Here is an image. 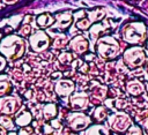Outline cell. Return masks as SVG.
<instances>
[{
	"instance_id": "7402d4cb",
	"label": "cell",
	"mask_w": 148,
	"mask_h": 135,
	"mask_svg": "<svg viewBox=\"0 0 148 135\" xmlns=\"http://www.w3.org/2000/svg\"><path fill=\"white\" fill-rule=\"evenodd\" d=\"M0 123L2 125L3 128H8V129L13 128V121H12L8 117H2V118L0 119Z\"/></svg>"
},
{
	"instance_id": "4fadbf2b",
	"label": "cell",
	"mask_w": 148,
	"mask_h": 135,
	"mask_svg": "<svg viewBox=\"0 0 148 135\" xmlns=\"http://www.w3.org/2000/svg\"><path fill=\"white\" fill-rule=\"evenodd\" d=\"M31 119H32V115L29 111H24V110H21L20 112L17 111L16 112V117H15V123L17 126H28L30 122H31Z\"/></svg>"
},
{
	"instance_id": "1f68e13d",
	"label": "cell",
	"mask_w": 148,
	"mask_h": 135,
	"mask_svg": "<svg viewBox=\"0 0 148 135\" xmlns=\"http://www.w3.org/2000/svg\"><path fill=\"white\" fill-rule=\"evenodd\" d=\"M147 89H148V85H147Z\"/></svg>"
},
{
	"instance_id": "6da1fadb",
	"label": "cell",
	"mask_w": 148,
	"mask_h": 135,
	"mask_svg": "<svg viewBox=\"0 0 148 135\" xmlns=\"http://www.w3.org/2000/svg\"><path fill=\"white\" fill-rule=\"evenodd\" d=\"M25 40L22 37L10 35L0 42V53L8 60H17L25 52Z\"/></svg>"
},
{
	"instance_id": "9a60e30c",
	"label": "cell",
	"mask_w": 148,
	"mask_h": 135,
	"mask_svg": "<svg viewBox=\"0 0 148 135\" xmlns=\"http://www.w3.org/2000/svg\"><path fill=\"white\" fill-rule=\"evenodd\" d=\"M84 135H109V130L103 125H94L87 129Z\"/></svg>"
},
{
	"instance_id": "30bf717a",
	"label": "cell",
	"mask_w": 148,
	"mask_h": 135,
	"mask_svg": "<svg viewBox=\"0 0 148 135\" xmlns=\"http://www.w3.org/2000/svg\"><path fill=\"white\" fill-rule=\"evenodd\" d=\"M88 102H89V98H88V95L84 93V92H80V93H75L69 99V103H71V107L73 110H83L88 106Z\"/></svg>"
},
{
	"instance_id": "5b68a950",
	"label": "cell",
	"mask_w": 148,
	"mask_h": 135,
	"mask_svg": "<svg viewBox=\"0 0 148 135\" xmlns=\"http://www.w3.org/2000/svg\"><path fill=\"white\" fill-rule=\"evenodd\" d=\"M29 43H30V46H31L32 51H35V52H43L50 45V37L46 35L45 31L38 30V31H36L35 33H32L30 36Z\"/></svg>"
},
{
	"instance_id": "d6986e66",
	"label": "cell",
	"mask_w": 148,
	"mask_h": 135,
	"mask_svg": "<svg viewBox=\"0 0 148 135\" xmlns=\"http://www.w3.org/2000/svg\"><path fill=\"white\" fill-rule=\"evenodd\" d=\"M106 114H108V110H106L105 107H103V106H98V107L95 110V112H94V118H95L97 121H102V120L105 119Z\"/></svg>"
},
{
	"instance_id": "9c48e42d",
	"label": "cell",
	"mask_w": 148,
	"mask_h": 135,
	"mask_svg": "<svg viewBox=\"0 0 148 135\" xmlns=\"http://www.w3.org/2000/svg\"><path fill=\"white\" fill-rule=\"evenodd\" d=\"M74 83L69 80H60L56 83V92L60 96V97H68L71 93H73L74 91Z\"/></svg>"
},
{
	"instance_id": "4316f807",
	"label": "cell",
	"mask_w": 148,
	"mask_h": 135,
	"mask_svg": "<svg viewBox=\"0 0 148 135\" xmlns=\"http://www.w3.org/2000/svg\"><path fill=\"white\" fill-rule=\"evenodd\" d=\"M0 135H7V132H6V128H3L2 126H0Z\"/></svg>"
},
{
	"instance_id": "5bb4252c",
	"label": "cell",
	"mask_w": 148,
	"mask_h": 135,
	"mask_svg": "<svg viewBox=\"0 0 148 135\" xmlns=\"http://www.w3.org/2000/svg\"><path fill=\"white\" fill-rule=\"evenodd\" d=\"M126 89H127V91H128L131 95H133V96H140V95L143 92V85H142L139 81H136V80L130 81V82L127 83V85H126Z\"/></svg>"
},
{
	"instance_id": "ffe728a7",
	"label": "cell",
	"mask_w": 148,
	"mask_h": 135,
	"mask_svg": "<svg viewBox=\"0 0 148 135\" xmlns=\"http://www.w3.org/2000/svg\"><path fill=\"white\" fill-rule=\"evenodd\" d=\"M68 39L66 38L65 35H60V36H57V38L54 39V43H53V47L54 48H62L66 46Z\"/></svg>"
},
{
	"instance_id": "ba28073f",
	"label": "cell",
	"mask_w": 148,
	"mask_h": 135,
	"mask_svg": "<svg viewBox=\"0 0 148 135\" xmlns=\"http://www.w3.org/2000/svg\"><path fill=\"white\" fill-rule=\"evenodd\" d=\"M21 107V103L16 97L5 96L0 98V112L6 115L15 114Z\"/></svg>"
},
{
	"instance_id": "52a82bcc",
	"label": "cell",
	"mask_w": 148,
	"mask_h": 135,
	"mask_svg": "<svg viewBox=\"0 0 148 135\" xmlns=\"http://www.w3.org/2000/svg\"><path fill=\"white\" fill-rule=\"evenodd\" d=\"M68 126L73 130H82L90 123V119L82 112H73L67 118Z\"/></svg>"
},
{
	"instance_id": "83f0119b",
	"label": "cell",
	"mask_w": 148,
	"mask_h": 135,
	"mask_svg": "<svg viewBox=\"0 0 148 135\" xmlns=\"http://www.w3.org/2000/svg\"><path fill=\"white\" fill-rule=\"evenodd\" d=\"M5 3H7V5H12V3H15L17 0H2Z\"/></svg>"
},
{
	"instance_id": "f1b7e54d",
	"label": "cell",
	"mask_w": 148,
	"mask_h": 135,
	"mask_svg": "<svg viewBox=\"0 0 148 135\" xmlns=\"http://www.w3.org/2000/svg\"><path fill=\"white\" fill-rule=\"evenodd\" d=\"M143 128L146 129V132L148 133V119H146L145 120V122H143Z\"/></svg>"
},
{
	"instance_id": "44dd1931",
	"label": "cell",
	"mask_w": 148,
	"mask_h": 135,
	"mask_svg": "<svg viewBox=\"0 0 148 135\" xmlns=\"http://www.w3.org/2000/svg\"><path fill=\"white\" fill-rule=\"evenodd\" d=\"M105 95H106V89H105V88H103V87H98V89H96V90L92 92V96H94V98H95V99L97 98V102H99V100L104 99Z\"/></svg>"
},
{
	"instance_id": "8992f818",
	"label": "cell",
	"mask_w": 148,
	"mask_h": 135,
	"mask_svg": "<svg viewBox=\"0 0 148 135\" xmlns=\"http://www.w3.org/2000/svg\"><path fill=\"white\" fill-rule=\"evenodd\" d=\"M108 122H109L110 128L116 132H125L131 125L130 117L123 112H117L110 115Z\"/></svg>"
},
{
	"instance_id": "d4e9b609",
	"label": "cell",
	"mask_w": 148,
	"mask_h": 135,
	"mask_svg": "<svg viewBox=\"0 0 148 135\" xmlns=\"http://www.w3.org/2000/svg\"><path fill=\"white\" fill-rule=\"evenodd\" d=\"M30 30H31V29H30L29 25H24V27H22V29L20 30V33L23 35V36H27V35H29Z\"/></svg>"
},
{
	"instance_id": "484cf974",
	"label": "cell",
	"mask_w": 148,
	"mask_h": 135,
	"mask_svg": "<svg viewBox=\"0 0 148 135\" xmlns=\"http://www.w3.org/2000/svg\"><path fill=\"white\" fill-rule=\"evenodd\" d=\"M5 66H6V59H5V57L0 55V72L5 68Z\"/></svg>"
},
{
	"instance_id": "ac0fdd59",
	"label": "cell",
	"mask_w": 148,
	"mask_h": 135,
	"mask_svg": "<svg viewBox=\"0 0 148 135\" xmlns=\"http://www.w3.org/2000/svg\"><path fill=\"white\" fill-rule=\"evenodd\" d=\"M10 90V82L8 80V76L2 74L0 75V97L5 96Z\"/></svg>"
},
{
	"instance_id": "4dcf8cb0",
	"label": "cell",
	"mask_w": 148,
	"mask_h": 135,
	"mask_svg": "<svg viewBox=\"0 0 148 135\" xmlns=\"http://www.w3.org/2000/svg\"><path fill=\"white\" fill-rule=\"evenodd\" d=\"M147 47H148V43H147Z\"/></svg>"
},
{
	"instance_id": "f546056e",
	"label": "cell",
	"mask_w": 148,
	"mask_h": 135,
	"mask_svg": "<svg viewBox=\"0 0 148 135\" xmlns=\"http://www.w3.org/2000/svg\"><path fill=\"white\" fill-rule=\"evenodd\" d=\"M9 135H16V134H15V133H10Z\"/></svg>"
},
{
	"instance_id": "cb8c5ba5",
	"label": "cell",
	"mask_w": 148,
	"mask_h": 135,
	"mask_svg": "<svg viewBox=\"0 0 148 135\" xmlns=\"http://www.w3.org/2000/svg\"><path fill=\"white\" fill-rule=\"evenodd\" d=\"M71 60H72V54H69V53H62L59 57V61L62 63H69Z\"/></svg>"
},
{
	"instance_id": "277c9868",
	"label": "cell",
	"mask_w": 148,
	"mask_h": 135,
	"mask_svg": "<svg viewBox=\"0 0 148 135\" xmlns=\"http://www.w3.org/2000/svg\"><path fill=\"white\" fill-rule=\"evenodd\" d=\"M123 60L125 65L130 68H138L141 67L146 62V53L145 50L140 46H133L127 48L124 52Z\"/></svg>"
},
{
	"instance_id": "3957f363",
	"label": "cell",
	"mask_w": 148,
	"mask_h": 135,
	"mask_svg": "<svg viewBox=\"0 0 148 135\" xmlns=\"http://www.w3.org/2000/svg\"><path fill=\"white\" fill-rule=\"evenodd\" d=\"M96 51L103 59L110 60L116 58L119 54L120 45L113 37H110V36L101 37L96 42Z\"/></svg>"
},
{
	"instance_id": "7a4b0ae2",
	"label": "cell",
	"mask_w": 148,
	"mask_h": 135,
	"mask_svg": "<svg viewBox=\"0 0 148 135\" xmlns=\"http://www.w3.org/2000/svg\"><path fill=\"white\" fill-rule=\"evenodd\" d=\"M146 25L141 22L126 24L121 30L123 39L131 44H140L146 39Z\"/></svg>"
},
{
	"instance_id": "e0dca14e",
	"label": "cell",
	"mask_w": 148,
	"mask_h": 135,
	"mask_svg": "<svg viewBox=\"0 0 148 135\" xmlns=\"http://www.w3.org/2000/svg\"><path fill=\"white\" fill-rule=\"evenodd\" d=\"M56 114H57V107H56V105L52 103H49V104H46L44 107H43V117L46 119V120H50V119H52V118H54L56 117Z\"/></svg>"
},
{
	"instance_id": "603a6c76",
	"label": "cell",
	"mask_w": 148,
	"mask_h": 135,
	"mask_svg": "<svg viewBox=\"0 0 148 135\" xmlns=\"http://www.w3.org/2000/svg\"><path fill=\"white\" fill-rule=\"evenodd\" d=\"M126 135H143L142 130L138 126H131L130 129H126Z\"/></svg>"
},
{
	"instance_id": "2e32d148",
	"label": "cell",
	"mask_w": 148,
	"mask_h": 135,
	"mask_svg": "<svg viewBox=\"0 0 148 135\" xmlns=\"http://www.w3.org/2000/svg\"><path fill=\"white\" fill-rule=\"evenodd\" d=\"M36 22H37V25L40 27V28H46L49 25H51L53 22H54V18L52 16H50L49 14H42L39 15L37 18H36Z\"/></svg>"
},
{
	"instance_id": "8fae6325",
	"label": "cell",
	"mask_w": 148,
	"mask_h": 135,
	"mask_svg": "<svg viewBox=\"0 0 148 135\" xmlns=\"http://www.w3.org/2000/svg\"><path fill=\"white\" fill-rule=\"evenodd\" d=\"M88 46H89V43L88 40L82 37V36H76L75 38H73L71 42H69V47L76 52V53H83L88 50Z\"/></svg>"
},
{
	"instance_id": "7c38bea8",
	"label": "cell",
	"mask_w": 148,
	"mask_h": 135,
	"mask_svg": "<svg viewBox=\"0 0 148 135\" xmlns=\"http://www.w3.org/2000/svg\"><path fill=\"white\" fill-rule=\"evenodd\" d=\"M56 20H57V28H59V29H67L73 22V17L69 12L59 13L57 15Z\"/></svg>"
}]
</instances>
